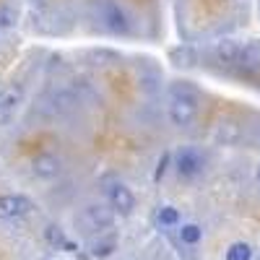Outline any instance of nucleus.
Segmentation results:
<instances>
[{
	"mask_svg": "<svg viewBox=\"0 0 260 260\" xmlns=\"http://www.w3.org/2000/svg\"><path fill=\"white\" fill-rule=\"evenodd\" d=\"M167 161H169V154H164V156H161V161H159V169H156V180H161L164 169H167Z\"/></svg>",
	"mask_w": 260,
	"mask_h": 260,
	"instance_id": "nucleus-14",
	"label": "nucleus"
},
{
	"mask_svg": "<svg viewBox=\"0 0 260 260\" xmlns=\"http://www.w3.org/2000/svg\"><path fill=\"white\" fill-rule=\"evenodd\" d=\"M13 21H16L13 11H8V8H0V29H8V26H13Z\"/></svg>",
	"mask_w": 260,
	"mask_h": 260,
	"instance_id": "nucleus-13",
	"label": "nucleus"
},
{
	"mask_svg": "<svg viewBox=\"0 0 260 260\" xmlns=\"http://www.w3.org/2000/svg\"><path fill=\"white\" fill-rule=\"evenodd\" d=\"M201 226L198 224H185L182 229H180V237H182V242L185 245H195V242H198L201 240Z\"/></svg>",
	"mask_w": 260,
	"mask_h": 260,
	"instance_id": "nucleus-11",
	"label": "nucleus"
},
{
	"mask_svg": "<svg viewBox=\"0 0 260 260\" xmlns=\"http://www.w3.org/2000/svg\"><path fill=\"white\" fill-rule=\"evenodd\" d=\"M195 115H198V94H195L190 86H177L172 91V102H169V120L177 127H187Z\"/></svg>",
	"mask_w": 260,
	"mask_h": 260,
	"instance_id": "nucleus-1",
	"label": "nucleus"
},
{
	"mask_svg": "<svg viewBox=\"0 0 260 260\" xmlns=\"http://www.w3.org/2000/svg\"><path fill=\"white\" fill-rule=\"evenodd\" d=\"M110 201H112V208L120 211V213H125V216L136 208L133 192H130V187H125V185H112L110 187Z\"/></svg>",
	"mask_w": 260,
	"mask_h": 260,
	"instance_id": "nucleus-6",
	"label": "nucleus"
},
{
	"mask_svg": "<svg viewBox=\"0 0 260 260\" xmlns=\"http://www.w3.org/2000/svg\"><path fill=\"white\" fill-rule=\"evenodd\" d=\"M31 172L42 180H52L60 175V159L55 154H37L31 159Z\"/></svg>",
	"mask_w": 260,
	"mask_h": 260,
	"instance_id": "nucleus-4",
	"label": "nucleus"
},
{
	"mask_svg": "<svg viewBox=\"0 0 260 260\" xmlns=\"http://www.w3.org/2000/svg\"><path fill=\"white\" fill-rule=\"evenodd\" d=\"M252 257V247L247 242H234L226 250V260H250Z\"/></svg>",
	"mask_w": 260,
	"mask_h": 260,
	"instance_id": "nucleus-10",
	"label": "nucleus"
},
{
	"mask_svg": "<svg viewBox=\"0 0 260 260\" xmlns=\"http://www.w3.org/2000/svg\"><path fill=\"white\" fill-rule=\"evenodd\" d=\"M47 237H50L52 242H62V234H60V232H55V226H50V229H47Z\"/></svg>",
	"mask_w": 260,
	"mask_h": 260,
	"instance_id": "nucleus-15",
	"label": "nucleus"
},
{
	"mask_svg": "<svg viewBox=\"0 0 260 260\" xmlns=\"http://www.w3.org/2000/svg\"><path fill=\"white\" fill-rule=\"evenodd\" d=\"M31 203L24 195H0V219H18L29 213Z\"/></svg>",
	"mask_w": 260,
	"mask_h": 260,
	"instance_id": "nucleus-3",
	"label": "nucleus"
},
{
	"mask_svg": "<svg viewBox=\"0 0 260 260\" xmlns=\"http://www.w3.org/2000/svg\"><path fill=\"white\" fill-rule=\"evenodd\" d=\"M24 99V89H21V83H8L6 89H0V107H6V110H16Z\"/></svg>",
	"mask_w": 260,
	"mask_h": 260,
	"instance_id": "nucleus-7",
	"label": "nucleus"
},
{
	"mask_svg": "<svg viewBox=\"0 0 260 260\" xmlns=\"http://www.w3.org/2000/svg\"><path fill=\"white\" fill-rule=\"evenodd\" d=\"M201 172H203V156L195 148H182L177 154V175L190 180L195 175H201Z\"/></svg>",
	"mask_w": 260,
	"mask_h": 260,
	"instance_id": "nucleus-2",
	"label": "nucleus"
},
{
	"mask_svg": "<svg viewBox=\"0 0 260 260\" xmlns=\"http://www.w3.org/2000/svg\"><path fill=\"white\" fill-rule=\"evenodd\" d=\"M112 219H115V213H112V208H107V206H89L86 208V213H83V221H86V226L89 229H104V226H110L112 224Z\"/></svg>",
	"mask_w": 260,
	"mask_h": 260,
	"instance_id": "nucleus-5",
	"label": "nucleus"
},
{
	"mask_svg": "<svg viewBox=\"0 0 260 260\" xmlns=\"http://www.w3.org/2000/svg\"><path fill=\"white\" fill-rule=\"evenodd\" d=\"M104 21H107V26H110L112 31H125L127 29V18L120 11V6H115V3L104 6Z\"/></svg>",
	"mask_w": 260,
	"mask_h": 260,
	"instance_id": "nucleus-8",
	"label": "nucleus"
},
{
	"mask_svg": "<svg viewBox=\"0 0 260 260\" xmlns=\"http://www.w3.org/2000/svg\"><path fill=\"white\" fill-rule=\"evenodd\" d=\"M240 55H242L240 45H237V42H232V39L219 42V47H216V57H219L221 62H226V65L237 62V60H240Z\"/></svg>",
	"mask_w": 260,
	"mask_h": 260,
	"instance_id": "nucleus-9",
	"label": "nucleus"
},
{
	"mask_svg": "<svg viewBox=\"0 0 260 260\" xmlns=\"http://www.w3.org/2000/svg\"><path fill=\"white\" fill-rule=\"evenodd\" d=\"M159 221H161V224H167V226L177 224V221H180V211H177L175 206H164V208L159 211Z\"/></svg>",
	"mask_w": 260,
	"mask_h": 260,
	"instance_id": "nucleus-12",
	"label": "nucleus"
}]
</instances>
